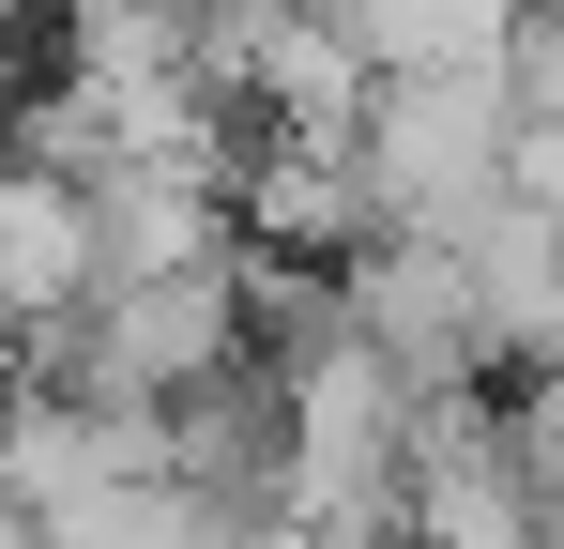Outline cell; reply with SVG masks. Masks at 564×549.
Segmentation results:
<instances>
[{
    "instance_id": "1",
    "label": "cell",
    "mask_w": 564,
    "mask_h": 549,
    "mask_svg": "<svg viewBox=\"0 0 564 549\" xmlns=\"http://www.w3.org/2000/svg\"><path fill=\"white\" fill-rule=\"evenodd\" d=\"M351 153H367L381 229H458L519 183V107H503V62H397L351 107Z\"/></svg>"
},
{
    "instance_id": "2",
    "label": "cell",
    "mask_w": 564,
    "mask_h": 549,
    "mask_svg": "<svg viewBox=\"0 0 564 549\" xmlns=\"http://www.w3.org/2000/svg\"><path fill=\"white\" fill-rule=\"evenodd\" d=\"M290 443H305V397H290L260 352H229V366H198L184 397L153 412V458L184 473L198 504H229L245 535H275L290 519Z\"/></svg>"
},
{
    "instance_id": "3",
    "label": "cell",
    "mask_w": 564,
    "mask_h": 549,
    "mask_svg": "<svg viewBox=\"0 0 564 549\" xmlns=\"http://www.w3.org/2000/svg\"><path fill=\"white\" fill-rule=\"evenodd\" d=\"M351 336H367L427 412L473 397V381H503V352H488V321H473V274H458L443 229H381V245H351Z\"/></svg>"
},
{
    "instance_id": "4",
    "label": "cell",
    "mask_w": 564,
    "mask_h": 549,
    "mask_svg": "<svg viewBox=\"0 0 564 549\" xmlns=\"http://www.w3.org/2000/svg\"><path fill=\"white\" fill-rule=\"evenodd\" d=\"M260 549H381V535H321V519H275Z\"/></svg>"
}]
</instances>
